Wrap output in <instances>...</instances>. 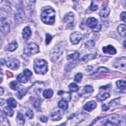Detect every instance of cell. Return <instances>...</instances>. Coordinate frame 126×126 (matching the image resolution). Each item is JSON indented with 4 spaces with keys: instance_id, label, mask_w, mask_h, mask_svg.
<instances>
[{
    "instance_id": "cell-11",
    "label": "cell",
    "mask_w": 126,
    "mask_h": 126,
    "mask_svg": "<svg viewBox=\"0 0 126 126\" xmlns=\"http://www.w3.org/2000/svg\"><path fill=\"white\" fill-rule=\"evenodd\" d=\"M63 116V112L61 110H57L51 114L50 118L53 121L60 120Z\"/></svg>"
},
{
    "instance_id": "cell-1",
    "label": "cell",
    "mask_w": 126,
    "mask_h": 126,
    "mask_svg": "<svg viewBox=\"0 0 126 126\" xmlns=\"http://www.w3.org/2000/svg\"><path fill=\"white\" fill-rule=\"evenodd\" d=\"M103 124V125L117 126V125H125V118L117 114H111L106 117V120Z\"/></svg>"
},
{
    "instance_id": "cell-24",
    "label": "cell",
    "mask_w": 126,
    "mask_h": 126,
    "mask_svg": "<svg viewBox=\"0 0 126 126\" xmlns=\"http://www.w3.org/2000/svg\"><path fill=\"white\" fill-rule=\"evenodd\" d=\"M53 94V92L52 90L50 89L45 90L43 93V96L46 98H50L52 96Z\"/></svg>"
},
{
    "instance_id": "cell-31",
    "label": "cell",
    "mask_w": 126,
    "mask_h": 126,
    "mask_svg": "<svg viewBox=\"0 0 126 126\" xmlns=\"http://www.w3.org/2000/svg\"><path fill=\"white\" fill-rule=\"evenodd\" d=\"M9 87L11 89L13 90H17L19 88L20 86H19V84L17 81H12L9 84Z\"/></svg>"
},
{
    "instance_id": "cell-34",
    "label": "cell",
    "mask_w": 126,
    "mask_h": 126,
    "mask_svg": "<svg viewBox=\"0 0 126 126\" xmlns=\"http://www.w3.org/2000/svg\"><path fill=\"white\" fill-rule=\"evenodd\" d=\"M79 57V53L76 51L74 53H73L72 54L69 55L67 56V60H71V59H74V60H76Z\"/></svg>"
},
{
    "instance_id": "cell-39",
    "label": "cell",
    "mask_w": 126,
    "mask_h": 126,
    "mask_svg": "<svg viewBox=\"0 0 126 126\" xmlns=\"http://www.w3.org/2000/svg\"><path fill=\"white\" fill-rule=\"evenodd\" d=\"M40 105H41V102L39 99L36 100L33 104L34 108L37 111H40Z\"/></svg>"
},
{
    "instance_id": "cell-6",
    "label": "cell",
    "mask_w": 126,
    "mask_h": 126,
    "mask_svg": "<svg viewBox=\"0 0 126 126\" xmlns=\"http://www.w3.org/2000/svg\"><path fill=\"white\" fill-rule=\"evenodd\" d=\"M6 63L7 66L11 69L15 70L19 68L20 65L19 61L14 58L9 57L7 58Z\"/></svg>"
},
{
    "instance_id": "cell-17",
    "label": "cell",
    "mask_w": 126,
    "mask_h": 126,
    "mask_svg": "<svg viewBox=\"0 0 126 126\" xmlns=\"http://www.w3.org/2000/svg\"><path fill=\"white\" fill-rule=\"evenodd\" d=\"M18 45L15 41H13L10 43H9L8 45H7L5 47V50L9 51H13L15 50L17 48Z\"/></svg>"
},
{
    "instance_id": "cell-38",
    "label": "cell",
    "mask_w": 126,
    "mask_h": 126,
    "mask_svg": "<svg viewBox=\"0 0 126 126\" xmlns=\"http://www.w3.org/2000/svg\"><path fill=\"white\" fill-rule=\"evenodd\" d=\"M82 77H83V74L81 73H78L75 75L74 77V80L76 82L79 83L81 81Z\"/></svg>"
},
{
    "instance_id": "cell-5",
    "label": "cell",
    "mask_w": 126,
    "mask_h": 126,
    "mask_svg": "<svg viewBox=\"0 0 126 126\" xmlns=\"http://www.w3.org/2000/svg\"><path fill=\"white\" fill-rule=\"evenodd\" d=\"M63 46L59 43L55 46L51 52V58L52 60H56L58 59L59 57L63 52Z\"/></svg>"
},
{
    "instance_id": "cell-4",
    "label": "cell",
    "mask_w": 126,
    "mask_h": 126,
    "mask_svg": "<svg viewBox=\"0 0 126 126\" xmlns=\"http://www.w3.org/2000/svg\"><path fill=\"white\" fill-rule=\"evenodd\" d=\"M39 52L38 46L33 42H31L27 45L24 48V54L27 56H31Z\"/></svg>"
},
{
    "instance_id": "cell-42",
    "label": "cell",
    "mask_w": 126,
    "mask_h": 126,
    "mask_svg": "<svg viewBox=\"0 0 126 126\" xmlns=\"http://www.w3.org/2000/svg\"><path fill=\"white\" fill-rule=\"evenodd\" d=\"M52 36L49 33H47L46 35V40H45V42H46V44H49V43L51 42V41L52 40Z\"/></svg>"
},
{
    "instance_id": "cell-33",
    "label": "cell",
    "mask_w": 126,
    "mask_h": 126,
    "mask_svg": "<svg viewBox=\"0 0 126 126\" xmlns=\"http://www.w3.org/2000/svg\"><path fill=\"white\" fill-rule=\"evenodd\" d=\"M96 56V54H90V55H85L84 56V57H83L82 58H81L80 59V61H85L86 60H90V59H93Z\"/></svg>"
},
{
    "instance_id": "cell-7",
    "label": "cell",
    "mask_w": 126,
    "mask_h": 126,
    "mask_svg": "<svg viewBox=\"0 0 126 126\" xmlns=\"http://www.w3.org/2000/svg\"><path fill=\"white\" fill-rule=\"evenodd\" d=\"M115 68L125 71L126 68V57H122L117 59L114 63Z\"/></svg>"
},
{
    "instance_id": "cell-14",
    "label": "cell",
    "mask_w": 126,
    "mask_h": 126,
    "mask_svg": "<svg viewBox=\"0 0 126 126\" xmlns=\"http://www.w3.org/2000/svg\"><path fill=\"white\" fill-rule=\"evenodd\" d=\"M87 26L91 28H94L97 25V20L94 17L88 18L86 22Z\"/></svg>"
},
{
    "instance_id": "cell-22",
    "label": "cell",
    "mask_w": 126,
    "mask_h": 126,
    "mask_svg": "<svg viewBox=\"0 0 126 126\" xmlns=\"http://www.w3.org/2000/svg\"><path fill=\"white\" fill-rule=\"evenodd\" d=\"M118 31L119 34L123 37H126V26L124 24H121L118 27Z\"/></svg>"
},
{
    "instance_id": "cell-32",
    "label": "cell",
    "mask_w": 126,
    "mask_h": 126,
    "mask_svg": "<svg viewBox=\"0 0 126 126\" xmlns=\"http://www.w3.org/2000/svg\"><path fill=\"white\" fill-rule=\"evenodd\" d=\"M69 89L71 92H76L79 90V87L76 83H72L69 85Z\"/></svg>"
},
{
    "instance_id": "cell-44",
    "label": "cell",
    "mask_w": 126,
    "mask_h": 126,
    "mask_svg": "<svg viewBox=\"0 0 126 126\" xmlns=\"http://www.w3.org/2000/svg\"><path fill=\"white\" fill-rule=\"evenodd\" d=\"M110 107L108 104H103L102 106V109L103 111H107L109 110Z\"/></svg>"
},
{
    "instance_id": "cell-3",
    "label": "cell",
    "mask_w": 126,
    "mask_h": 126,
    "mask_svg": "<svg viewBox=\"0 0 126 126\" xmlns=\"http://www.w3.org/2000/svg\"><path fill=\"white\" fill-rule=\"evenodd\" d=\"M34 71L37 74H44L48 70L47 63L45 60L43 59H36L34 61L33 66Z\"/></svg>"
},
{
    "instance_id": "cell-29",
    "label": "cell",
    "mask_w": 126,
    "mask_h": 126,
    "mask_svg": "<svg viewBox=\"0 0 126 126\" xmlns=\"http://www.w3.org/2000/svg\"><path fill=\"white\" fill-rule=\"evenodd\" d=\"M59 107L63 110H66L68 108V103L64 100H61L58 104Z\"/></svg>"
},
{
    "instance_id": "cell-52",
    "label": "cell",
    "mask_w": 126,
    "mask_h": 126,
    "mask_svg": "<svg viewBox=\"0 0 126 126\" xmlns=\"http://www.w3.org/2000/svg\"><path fill=\"white\" fill-rule=\"evenodd\" d=\"M123 45H124V47L126 48V41H125V40H124V42H123Z\"/></svg>"
},
{
    "instance_id": "cell-12",
    "label": "cell",
    "mask_w": 126,
    "mask_h": 126,
    "mask_svg": "<svg viewBox=\"0 0 126 126\" xmlns=\"http://www.w3.org/2000/svg\"><path fill=\"white\" fill-rule=\"evenodd\" d=\"M86 114L85 113H80L77 115H74L71 116L69 119L73 123H79L86 119Z\"/></svg>"
},
{
    "instance_id": "cell-9",
    "label": "cell",
    "mask_w": 126,
    "mask_h": 126,
    "mask_svg": "<svg viewBox=\"0 0 126 126\" xmlns=\"http://www.w3.org/2000/svg\"><path fill=\"white\" fill-rule=\"evenodd\" d=\"M0 31L3 33H7L9 31V24L5 18L0 19Z\"/></svg>"
},
{
    "instance_id": "cell-49",
    "label": "cell",
    "mask_w": 126,
    "mask_h": 126,
    "mask_svg": "<svg viewBox=\"0 0 126 126\" xmlns=\"http://www.w3.org/2000/svg\"><path fill=\"white\" fill-rule=\"evenodd\" d=\"M4 118H5L4 116H3V115H2V112L0 111V120L1 122H2L4 120Z\"/></svg>"
},
{
    "instance_id": "cell-23",
    "label": "cell",
    "mask_w": 126,
    "mask_h": 126,
    "mask_svg": "<svg viewBox=\"0 0 126 126\" xmlns=\"http://www.w3.org/2000/svg\"><path fill=\"white\" fill-rule=\"evenodd\" d=\"M28 78L24 74V73H21L19 74L17 77V79L18 81L22 83H26L28 81Z\"/></svg>"
},
{
    "instance_id": "cell-35",
    "label": "cell",
    "mask_w": 126,
    "mask_h": 126,
    "mask_svg": "<svg viewBox=\"0 0 126 126\" xmlns=\"http://www.w3.org/2000/svg\"><path fill=\"white\" fill-rule=\"evenodd\" d=\"M23 16L24 14L23 11L21 10H19L17 12V13L15 14V19L16 20H22Z\"/></svg>"
},
{
    "instance_id": "cell-30",
    "label": "cell",
    "mask_w": 126,
    "mask_h": 126,
    "mask_svg": "<svg viewBox=\"0 0 126 126\" xmlns=\"http://www.w3.org/2000/svg\"><path fill=\"white\" fill-rule=\"evenodd\" d=\"M7 103L8 106L11 108H15L17 105V102L16 100L12 97L8 98L7 100Z\"/></svg>"
},
{
    "instance_id": "cell-43",
    "label": "cell",
    "mask_w": 126,
    "mask_h": 126,
    "mask_svg": "<svg viewBox=\"0 0 126 126\" xmlns=\"http://www.w3.org/2000/svg\"><path fill=\"white\" fill-rule=\"evenodd\" d=\"M23 73L28 77L29 78L32 75V72L28 69H25L24 71H23Z\"/></svg>"
},
{
    "instance_id": "cell-25",
    "label": "cell",
    "mask_w": 126,
    "mask_h": 126,
    "mask_svg": "<svg viewBox=\"0 0 126 126\" xmlns=\"http://www.w3.org/2000/svg\"><path fill=\"white\" fill-rule=\"evenodd\" d=\"M95 45V42L93 40H91L87 41L85 43V47L88 49V50H91L94 48Z\"/></svg>"
},
{
    "instance_id": "cell-8",
    "label": "cell",
    "mask_w": 126,
    "mask_h": 126,
    "mask_svg": "<svg viewBox=\"0 0 126 126\" xmlns=\"http://www.w3.org/2000/svg\"><path fill=\"white\" fill-rule=\"evenodd\" d=\"M63 21L66 23L67 27L69 28L73 27L74 25V14L71 12H68L64 15Z\"/></svg>"
},
{
    "instance_id": "cell-45",
    "label": "cell",
    "mask_w": 126,
    "mask_h": 126,
    "mask_svg": "<svg viewBox=\"0 0 126 126\" xmlns=\"http://www.w3.org/2000/svg\"><path fill=\"white\" fill-rule=\"evenodd\" d=\"M40 120L41 122H44V123H46L48 121V118L47 117L45 116H42L40 117Z\"/></svg>"
},
{
    "instance_id": "cell-28",
    "label": "cell",
    "mask_w": 126,
    "mask_h": 126,
    "mask_svg": "<svg viewBox=\"0 0 126 126\" xmlns=\"http://www.w3.org/2000/svg\"><path fill=\"white\" fill-rule=\"evenodd\" d=\"M110 96V94L108 93H104L101 94H99L97 95L96 98L97 100L99 101H103L105 99H107Z\"/></svg>"
},
{
    "instance_id": "cell-41",
    "label": "cell",
    "mask_w": 126,
    "mask_h": 126,
    "mask_svg": "<svg viewBox=\"0 0 126 126\" xmlns=\"http://www.w3.org/2000/svg\"><path fill=\"white\" fill-rule=\"evenodd\" d=\"M26 115L29 119H32L33 116V114L32 111L31 109L28 110L26 112Z\"/></svg>"
},
{
    "instance_id": "cell-51",
    "label": "cell",
    "mask_w": 126,
    "mask_h": 126,
    "mask_svg": "<svg viewBox=\"0 0 126 126\" xmlns=\"http://www.w3.org/2000/svg\"><path fill=\"white\" fill-rule=\"evenodd\" d=\"M3 93V90L2 87H0V95H2Z\"/></svg>"
},
{
    "instance_id": "cell-15",
    "label": "cell",
    "mask_w": 126,
    "mask_h": 126,
    "mask_svg": "<svg viewBox=\"0 0 126 126\" xmlns=\"http://www.w3.org/2000/svg\"><path fill=\"white\" fill-rule=\"evenodd\" d=\"M96 102L94 100H92L86 103L83 106V108L85 110L90 112L92 110L94 109L96 107Z\"/></svg>"
},
{
    "instance_id": "cell-36",
    "label": "cell",
    "mask_w": 126,
    "mask_h": 126,
    "mask_svg": "<svg viewBox=\"0 0 126 126\" xmlns=\"http://www.w3.org/2000/svg\"><path fill=\"white\" fill-rule=\"evenodd\" d=\"M27 89H22L21 90L19 91L17 93V96L19 99H21L24 95L26 94L27 93Z\"/></svg>"
},
{
    "instance_id": "cell-50",
    "label": "cell",
    "mask_w": 126,
    "mask_h": 126,
    "mask_svg": "<svg viewBox=\"0 0 126 126\" xmlns=\"http://www.w3.org/2000/svg\"><path fill=\"white\" fill-rule=\"evenodd\" d=\"M5 63H6V62L4 60H3V59H1L0 60V64H1V65H4L5 64Z\"/></svg>"
},
{
    "instance_id": "cell-47",
    "label": "cell",
    "mask_w": 126,
    "mask_h": 126,
    "mask_svg": "<svg viewBox=\"0 0 126 126\" xmlns=\"http://www.w3.org/2000/svg\"><path fill=\"white\" fill-rule=\"evenodd\" d=\"M111 88V85H107L106 86H102L100 88V89H102L103 90H107V89H109Z\"/></svg>"
},
{
    "instance_id": "cell-20",
    "label": "cell",
    "mask_w": 126,
    "mask_h": 126,
    "mask_svg": "<svg viewBox=\"0 0 126 126\" xmlns=\"http://www.w3.org/2000/svg\"><path fill=\"white\" fill-rule=\"evenodd\" d=\"M58 94L62 95L63 98V100H64L66 101H69L71 98L70 94L68 92H64L63 91H60L59 92H58Z\"/></svg>"
},
{
    "instance_id": "cell-26",
    "label": "cell",
    "mask_w": 126,
    "mask_h": 126,
    "mask_svg": "<svg viewBox=\"0 0 126 126\" xmlns=\"http://www.w3.org/2000/svg\"><path fill=\"white\" fill-rule=\"evenodd\" d=\"M3 112L5 114L8 116H12L13 115V111L12 109V108L10 106H5L3 108Z\"/></svg>"
},
{
    "instance_id": "cell-13",
    "label": "cell",
    "mask_w": 126,
    "mask_h": 126,
    "mask_svg": "<svg viewBox=\"0 0 126 126\" xmlns=\"http://www.w3.org/2000/svg\"><path fill=\"white\" fill-rule=\"evenodd\" d=\"M102 51L104 53L109 55H114L116 53V49L111 45L103 47L102 48Z\"/></svg>"
},
{
    "instance_id": "cell-19",
    "label": "cell",
    "mask_w": 126,
    "mask_h": 126,
    "mask_svg": "<svg viewBox=\"0 0 126 126\" xmlns=\"http://www.w3.org/2000/svg\"><path fill=\"white\" fill-rule=\"evenodd\" d=\"M98 67L96 66L95 65H91V66H89L86 69V73L88 74H91L93 75L94 74H95L97 69H98Z\"/></svg>"
},
{
    "instance_id": "cell-37",
    "label": "cell",
    "mask_w": 126,
    "mask_h": 126,
    "mask_svg": "<svg viewBox=\"0 0 126 126\" xmlns=\"http://www.w3.org/2000/svg\"><path fill=\"white\" fill-rule=\"evenodd\" d=\"M98 5L96 3V1H92L89 8H90V9L92 11H95L98 9Z\"/></svg>"
},
{
    "instance_id": "cell-27",
    "label": "cell",
    "mask_w": 126,
    "mask_h": 126,
    "mask_svg": "<svg viewBox=\"0 0 126 126\" xmlns=\"http://www.w3.org/2000/svg\"><path fill=\"white\" fill-rule=\"evenodd\" d=\"M116 85L117 87L122 90L126 89V82L124 80H120L117 82Z\"/></svg>"
},
{
    "instance_id": "cell-40",
    "label": "cell",
    "mask_w": 126,
    "mask_h": 126,
    "mask_svg": "<svg viewBox=\"0 0 126 126\" xmlns=\"http://www.w3.org/2000/svg\"><path fill=\"white\" fill-rule=\"evenodd\" d=\"M84 90L85 91V92L87 93H92L94 91V89H93V87L90 86V85H86V86H85L84 87Z\"/></svg>"
},
{
    "instance_id": "cell-46",
    "label": "cell",
    "mask_w": 126,
    "mask_h": 126,
    "mask_svg": "<svg viewBox=\"0 0 126 126\" xmlns=\"http://www.w3.org/2000/svg\"><path fill=\"white\" fill-rule=\"evenodd\" d=\"M121 18L122 19V20L126 23V12L125 11L123 12L121 14Z\"/></svg>"
},
{
    "instance_id": "cell-10",
    "label": "cell",
    "mask_w": 126,
    "mask_h": 126,
    "mask_svg": "<svg viewBox=\"0 0 126 126\" xmlns=\"http://www.w3.org/2000/svg\"><path fill=\"white\" fill-rule=\"evenodd\" d=\"M82 38L81 34L79 32H75L72 33L70 35V40L73 44H76L79 42Z\"/></svg>"
},
{
    "instance_id": "cell-48",
    "label": "cell",
    "mask_w": 126,
    "mask_h": 126,
    "mask_svg": "<svg viewBox=\"0 0 126 126\" xmlns=\"http://www.w3.org/2000/svg\"><path fill=\"white\" fill-rule=\"evenodd\" d=\"M100 29H101V25H99L98 26H96L94 28V29L93 30V31L95 32H98L100 30Z\"/></svg>"
},
{
    "instance_id": "cell-16",
    "label": "cell",
    "mask_w": 126,
    "mask_h": 126,
    "mask_svg": "<svg viewBox=\"0 0 126 126\" xmlns=\"http://www.w3.org/2000/svg\"><path fill=\"white\" fill-rule=\"evenodd\" d=\"M32 34V32L29 27H25L23 30V38L25 40H27Z\"/></svg>"
},
{
    "instance_id": "cell-21",
    "label": "cell",
    "mask_w": 126,
    "mask_h": 126,
    "mask_svg": "<svg viewBox=\"0 0 126 126\" xmlns=\"http://www.w3.org/2000/svg\"><path fill=\"white\" fill-rule=\"evenodd\" d=\"M16 122L18 125L20 126L24 125V122H25V117L22 113H18V115L16 118Z\"/></svg>"
},
{
    "instance_id": "cell-18",
    "label": "cell",
    "mask_w": 126,
    "mask_h": 126,
    "mask_svg": "<svg viewBox=\"0 0 126 126\" xmlns=\"http://www.w3.org/2000/svg\"><path fill=\"white\" fill-rule=\"evenodd\" d=\"M110 12V9L108 7H103L99 11V15L101 17H107Z\"/></svg>"
},
{
    "instance_id": "cell-2",
    "label": "cell",
    "mask_w": 126,
    "mask_h": 126,
    "mask_svg": "<svg viewBox=\"0 0 126 126\" xmlns=\"http://www.w3.org/2000/svg\"><path fill=\"white\" fill-rule=\"evenodd\" d=\"M55 12L52 8L44 10L41 14V21L45 24H51L55 21Z\"/></svg>"
}]
</instances>
